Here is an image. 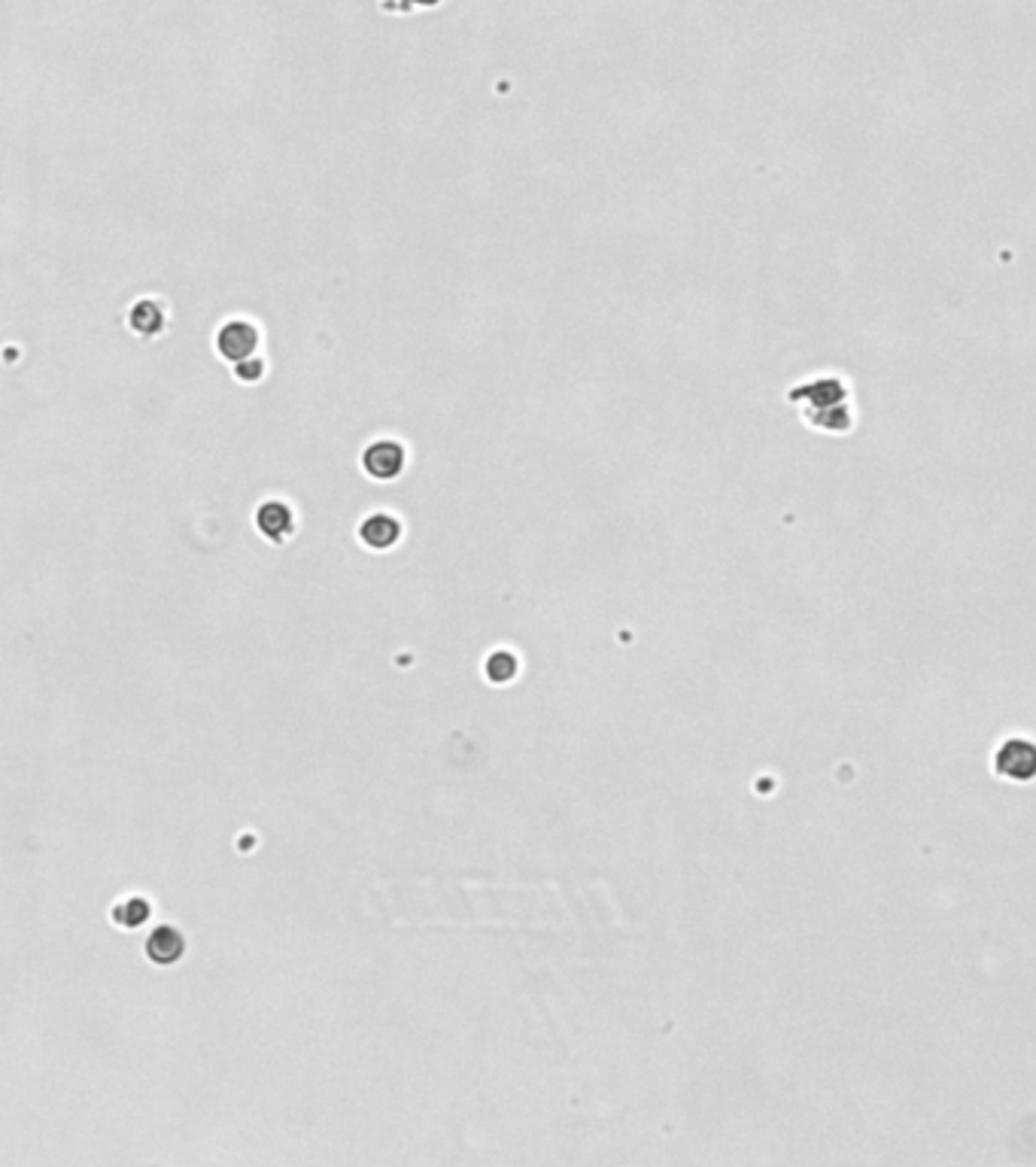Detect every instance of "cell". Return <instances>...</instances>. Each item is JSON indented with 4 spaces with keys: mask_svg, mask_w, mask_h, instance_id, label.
Returning a JSON list of instances; mask_svg holds the SVG:
<instances>
[{
    "mask_svg": "<svg viewBox=\"0 0 1036 1167\" xmlns=\"http://www.w3.org/2000/svg\"><path fill=\"white\" fill-rule=\"evenodd\" d=\"M253 347H256V329L247 323H232L219 332V353L229 360H247Z\"/></svg>",
    "mask_w": 1036,
    "mask_h": 1167,
    "instance_id": "4",
    "label": "cell"
},
{
    "mask_svg": "<svg viewBox=\"0 0 1036 1167\" xmlns=\"http://www.w3.org/2000/svg\"><path fill=\"white\" fill-rule=\"evenodd\" d=\"M182 936L173 930V927H159L150 940H147V955L156 961V964H173L182 958Z\"/></svg>",
    "mask_w": 1036,
    "mask_h": 1167,
    "instance_id": "5",
    "label": "cell"
},
{
    "mask_svg": "<svg viewBox=\"0 0 1036 1167\" xmlns=\"http://www.w3.org/2000/svg\"><path fill=\"white\" fill-rule=\"evenodd\" d=\"M787 402L799 408V417L827 435H845L855 426V411L848 399V383L839 377H812L790 386Z\"/></svg>",
    "mask_w": 1036,
    "mask_h": 1167,
    "instance_id": "1",
    "label": "cell"
},
{
    "mask_svg": "<svg viewBox=\"0 0 1036 1167\" xmlns=\"http://www.w3.org/2000/svg\"><path fill=\"white\" fill-rule=\"evenodd\" d=\"M490 666H499V672H493V675H490L493 681H508V678L517 672V663H514V657H511L508 651H502V654H493V657H490Z\"/></svg>",
    "mask_w": 1036,
    "mask_h": 1167,
    "instance_id": "9",
    "label": "cell"
},
{
    "mask_svg": "<svg viewBox=\"0 0 1036 1167\" xmlns=\"http://www.w3.org/2000/svg\"><path fill=\"white\" fill-rule=\"evenodd\" d=\"M402 536V524L392 517V514H371L362 527H359V539L365 541L368 547L374 550H386L392 547Z\"/></svg>",
    "mask_w": 1036,
    "mask_h": 1167,
    "instance_id": "3",
    "label": "cell"
},
{
    "mask_svg": "<svg viewBox=\"0 0 1036 1167\" xmlns=\"http://www.w3.org/2000/svg\"><path fill=\"white\" fill-rule=\"evenodd\" d=\"M259 530L267 536V539H280L283 533H289V530H292V514H289V508L280 505V502H267V505H261Z\"/></svg>",
    "mask_w": 1036,
    "mask_h": 1167,
    "instance_id": "6",
    "label": "cell"
},
{
    "mask_svg": "<svg viewBox=\"0 0 1036 1167\" xmlns=\"http://www.w3.org/2000/svg\"><path fill=\"white\" fill-rule=\"evenodd\" d=\"M147 918H150V906H147L140 898L125 900V906L116 909V921L125 924V927H137V924H143Z\"/></svg>",
    "mask_w": 1036,
    "mask_h": 1167,
    "instance_id": "7",
    "label": "cell"
},
{
    "mask_svg": "<svg viewBox=\"0 0 1036 1167\" xmlns=\"http://www.w3.org/2000/svg\"><path fill=\"white\" fill-rule=\"evenodd\" d=\"M131 323H134V329H137V332L150 335V332H156V329L162 326V314H159V307H156V304L143 301V304H137V307H134V314H131Z\"/></svg>",
    "mask_w": 1036,
    "mask_h": 1167,
    "instance_id": "8",
    "label": "cell"
},
{
    "mask_svg": "<svg viewBox=\"0 0 1036 1167\" xmlns=\"http://www.w3.org/2000/svg\"><path fill=\"white\" fill-rule=\"evenodd\" d=\"M405 459H408V453H405V448L399 442L383 439V442H374L371 448L362 453V468L374 481H396L405 471Z\"/></svg>",
    "mask_w": 1036,
    "mask_h": 1167,
    "instance_id": "2",
    "label": "cell"
}]
</instances>
